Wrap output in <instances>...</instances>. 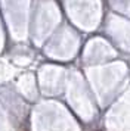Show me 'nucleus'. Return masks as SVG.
<instances>
[]
</instances>
